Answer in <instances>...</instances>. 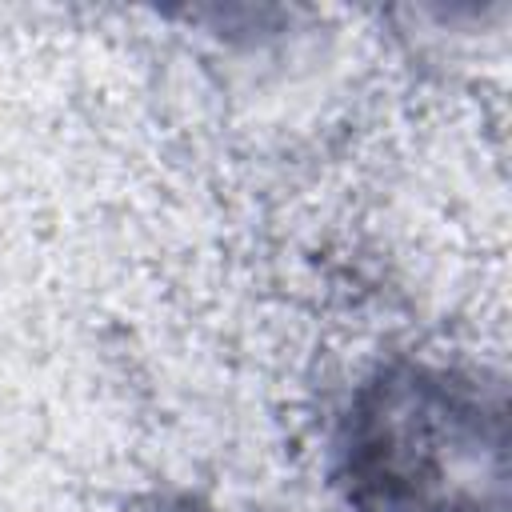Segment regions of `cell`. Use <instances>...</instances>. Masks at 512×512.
I'll use <instances>...</instances> for the list:
<instances>
[{"label":"cell","instance_id":"1","mask_svg":"<svg viewBox=\"0 0 512 512\" xmlns=\"http://www.w3.org/2000/svg\"><path fill=\"white\" fill-rule=\"evenodd\" d=\"M336 452L356 512L504 508V408L456 372H380L356 392Z\"/></svg>","mask_w":512,"mask_h":512}]
</instances>
